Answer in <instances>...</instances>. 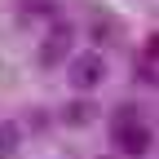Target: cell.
<instances>
[{"label":"cell","instance_id":"obj_1","mask_svg":"<svg viewBox=\"0 0 159 159\" xmlns=\"http://www.w3.org/2000/svg\"><path fill=\"white\" fill-rule=\"evenodd\" d=\"M66 80H71L75 93H93V89L106 80V62H102V53H93V49L71 53V57H66Z\"/></svg>","mask_w":159,"mask_h":159},{"label":"cell","instance_id":"obj_2","mask_svg":"<svg viewBox=\"0 0 159 159\" xmlns=\"http://www.w3.org/2000/svg\"><path fill=\"white\" fill-rule=\"evenodd\" d=\"M75 49V27L62 22V18H53V22L44 27V35H40V62L44 66H57V62H66Z\"/></svg>","mask_w":159,"mask_h":159},{"label":"cell","instance_id":"obj_3","mask_svg":"<svg viewBox=\"0 0 159 159\" xmlns=\"http://www.w3.org/2000/svg\"><path fill=\"white\" fill-rule=\"evenodd\" d=\"M111 137H115V146L124 150V155H133V159H142V155L150 150V124H146V119L115 124V128H111Z\"/></svg>","mask_w":159,"mask_h":159},{"label":"cell","instance_id":"obj_4","mask_svg":"<svg viewBox=\"0 0 159 159\" xmlns=\"http://www.w3.org/2000/svg\"><path fill=\"white\" fill-rule=\"evenodd\" d=\"M97 119V106L89 102V97H71V102L62 106V124H71V128H84V124H93Z\"/></svg>","mask_w":159,"mask_h":159},{"label":"cell","instance_id":"obj_5","mask_svg":"<svg viewBox=\"0 0 159 159\" xmlns=\"http://www.w3.org/2000/svg\"><path fill=\"white\" fill-rule=\"evenodd\" d=\"M18 142H22V133H18V124H13V119H0V159L18 155Z\"/></svg>","mask_w":159,"mask_h":159},{"label":"cell","instance_id":"obj_6","mask_svg":"<svg viewBox=\"0 0 159 159\" xmlns=\"http://www.w3.org/2000/svg\"><path fill=\"white\" fill-rule=\"evenodd\" d=\"M22 18H27V22H35V18L53 22V18H57V5H53V0H27V5H22Z\"/></svg>","mask_w":159,"mask_h":159},{"label":"cell","instance_id":"obj_7","mask_svg":"<svg viewBox=\"0 0 159 159\" xmlns=\"http://www.w3.org/2000/svg\"><path fill=\"white\" fill-rule=\"evenodd\" d=\"M106 159H115V155H106Z\"/></svg>","mask_w":159,"mask_h":159}]
</instances>
